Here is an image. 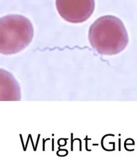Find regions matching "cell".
<instances>
[{"label":"cell","mask_w":137,"mask_h":157,"mask_svg":"<svg viewBox=\"0 0 137 157\" xmlns=\"http://www.w3.org/2000/svg\"><path fill=\"white\" fill-rule=\"evenodd\" d=\"M88 39L91 47L101 55H115L128 45L129 38L124 24L115 16H103L90 27Z\"/></svg>","instance_id":"cell-1"},{"label":"cell","mask_w":137,"mask_h":157,"mask_svg":"<svg viewBox=\"0 0 137 157\" xmlns=\"http://www.w3.org/2000/svg\"><path fill=\"white\" fill-rule=\"evenodd\" d=\"M34 28L29 19L19 15H9L0 19V52L11 55L20 52L33 39Z\"/></svg>","instance_id":"cell-2"},{"label":"cell","mask_w":137,"mask_h":157,"mask_svg":"<svg viewBox=\"0 0 137 157\" xmlns=\"http://www.w3.org/2000/svg\"><path fill=\"white\" fill-rule=\"evenodd\" d=\"M56 5L63 19L72 24H80L91 16L95 0H56Z\"/></svg>","instance_id":"cell-3"}]
</instances>
